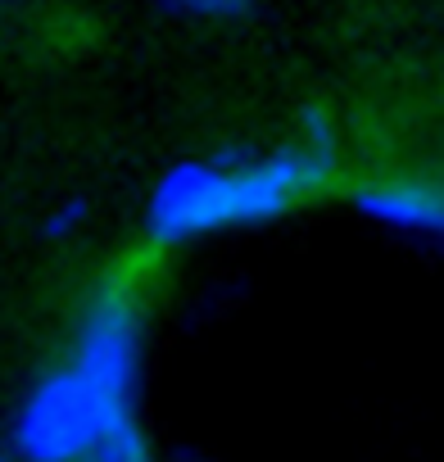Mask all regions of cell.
Wrapping results in <instances>:
<instances>
[{
	"instance_id": "1",
	"label": "cell",
	"mask_w": 444,
	"mask_h": 462,
	"mask_svg": "<svg viewBox=\"0 0 444 462\" xmlns=\"http://www.w3.org/2000/svg\"><path fill=\"white\" fill-rule=\"evenodd\" d=\"M145 304L132 282H105L82 304L64 358L14 412L23 462H154L136 421Z\"/></svg>"
},
{
	"instance_id": "2",
	"label": "cell",
	"mask_w": 444,
	"mask_h": 462,
	"mask_svg": "<svg viewBox=\"0 0 444 462\" xmlns=\"http://www.w3.org/2000/svg\"><path fill=\"white\" fill-rule=\"evenodd\" d=\"M331 177V141L318 132L259 154L181 159L154 177L145 195V231L154 245H186L222 231L268 226L318 199Z\"/></svg>"
},
{
	"instance_id": "3",
	"label": "cell",
	"mask_w": 444,
	"mask_h": 462,
	"mask_svg": "<svg viewBox=\"0 0 444 462\" xmlns=\"http://www.w3.org/2000/svg\"><path fill=\"white\" fill-rule=\"evenodd\" d=\"M354 208L403 236L444 241V181L435 177H372L354 190Z\"/></svg>"
},
{
	"instance_id": "4",
	"label": "cell",
	"mask_w": 444,
	"mask_h": 462,
	"mask_svg": "<svg viewBox=\"0 0 444 462\" xmlns=\"http://www.w3.org/2000/svg\"><path fill=\"white\" fill-rule=\"evenodd\" d=\"M168 14H181V19H204V23H217V19H236L245 10H254L259 0H159Z\"/></svg>"
},
{
	"instance_id": "5",
	"label": "cell",
	"mask_w": 444,
	"mask_h": 462,
	"mask_svg": "<svg viewBox=\"0 0 444 462\" xmlns=\"http://www.w3.org/2000/svg\"><path fill=\"white\" fill-rule=\"evenodd\" d=\"M82 226H87V204L82 199H69V204H55L46 213V226L42 231H46L51 241H73Z\"/></svg>"
},
{
	"instance_id": "6",
	"label": "cell",
	"mask_w": 444,
	"mask_h": 462,
	"mask_svg": "<svg viewBox=\"0 0 444 462\" xmlns=\"http://www.w3.org/2000/svg\"><path fill=\"white\" fill-rule=\"evenodd\" d=\"M0 462H10V457H5V453H0Z\"/></svg>"
},
{
	"instance_id": "7",
	"label": "cell",
	"mask_w": 444,
	"mask_h": 462,
	"mask_svg": "<svg viewBox=\"0 0 444 462\" xmlns=\"http://www.w3.org/2000/svg\"><path fill=\"white\" fill-rule=\"evenodd\" d=\"M0 5H5V0H0Z\"/></svg>"
}]
</instances>
